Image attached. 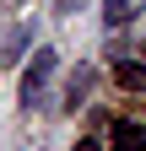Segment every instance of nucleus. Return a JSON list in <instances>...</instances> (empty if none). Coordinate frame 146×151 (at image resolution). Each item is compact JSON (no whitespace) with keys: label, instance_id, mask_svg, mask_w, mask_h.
<instances>
[{"label":"nucleus","instance_id":"nucleus-1","mask_svg":"<svg viewBox=\"0 0 146 151\" xmlns=\"http://www.w3.org/2000/svg\"><path fill=\"white\" fill-rule=\"evenodd\" d=\"M54 65H60V60H54V49H38V54H33V65L22 70V103H27V108L43 103V92H49V81H54Z\"/></svg>","mask_w":146,"mask_h":151},{"label":"nucleus","instance_id":"nucleus-2","mask_svg":"<svg viewBox=\"0 0 146 151\" xmlns=\"http://www.w3.org/2000/svg\"><path fill=\"white\" fill-rule=\"evenodd\" d=\"M108 135H114V151H146V129L130 124V119H114Z\"/></svg>","mask_w":146,"mask_h":151},{"label":"nucleus","instance_id":"nucleus-3","mask_svg":"<svg viewBox=\"0 0 146 151\" xmlns=\"http://www.w3.org/2000/svg\"><path fill=\"white\" fill-rule=\"evenodd\" d=\"M114 76H119V86L146 92V65H141V60H119V65H114Z\"/></svg>","mask_w":146,"mask_h":151},{"label":"nucleus","instance_id":"nucleus-4","mask_svg":"<svg viewBox=\"0 0 146 151\" xmlns=\"http://www.w3.org/2000/svg\"><path fill=\"white\" fill-rule=\"evenodd\" d=\"M135 6H141V0H108V6H103V22H108V27L130 22V16H135Z\"/></svg>","mask_w":146,"mask_h":151},{"label":"nucleus","instance_id":"nucleus-5","mask_svg":"<svg viewBox=\"0 0 146 151\" xmlns=\"http://www.w3.org/2000/svg\"><path fill=\"white\" fill-rule=\"evenodd\" d=\"M87 86H92V65H81L76 76H70V92H65V103H81V97H87Z\"/></svg>","mask_w":146,"mask_h":151},{"label":"nucleus","instance_id":"nucleus-6","mask_svg":"<svg viewBox=\"0 0 146 151\" xmlns=\"http://www.w3.org/2000/svg\"><path fill=\"white\" fill-rule=\"evenodd\" d=\"M76 151H103V146H98V140H81V146H76Z\"/></svg>","mask_w":146,"mask_h":151}]
</instances>
